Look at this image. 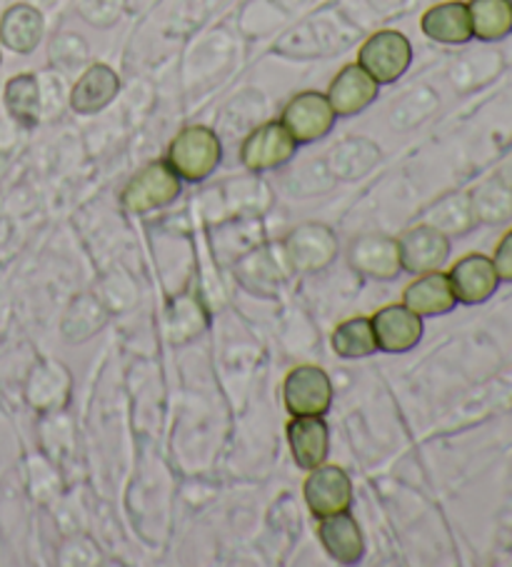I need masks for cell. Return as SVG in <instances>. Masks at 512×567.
Returning a JSON list of instances; mask_svg holds the SVG:
<instances>
[{"instance_id": "1", "label": "cell", "mask_w": 512, "mask_h": 567, "mask_svg": "<svg viewBox=\"0 0 512 567\" xmlns=\"http://www.w3.org/2000/svg\"><path fill=\"white\" fill-rule=\"evenodd\" d=\"M167 165L185 183H203L211 178L223 161V145L215 131L205 125H188L167 145Z\"/></svg>"}, {"instance_id": "2", "label": "cell", "mask_w": 512, "mask_h": 567, "mask_svg": "<svg viewBox=\"0 0 512 567\" xmlns=\"http://www.w3.org/2000/svg\"><path fill=\"white\" fill-rule=\"evenodd\" d=\"M181 175L167 165V161L147 163L127 181L121 193V205L125 213L145 215L171 205L181 195Z\"/></svg>"}, {"instance_id": "3", "label": "cell", "mask_w": 512, "mask_h": 567, "mask_svg": "<svg viewBox=\"0 0 512 567\" xmlns=\"http://www.w3.org/2000/svg\"><path fill=\"white\" fill-rule=\"evenodd\" d=\"M338 256V238L322 223L298 225L283 243V258L293 272H320Z\"/></svg>"}, {"instance_id": "4", "label": "cell", "mask_w": 512, "mask_h": 567, "mask_svg": "<svg viewBox=\"0 0 512 567\" xmlns=\"http://www.w3.org/2000/svg\"><path fill=\"white\" fill-rule=\"evenodd\" d=\"M358 63L376 78L378 85H390L408 73L412 45L400 31H378L362 43Z\"/></svg>"}, {"instance_id": "5", "label": "cell", "mask_w": 512, "mask_h": 567, "mask_svg": "<svg viewBox=\"0 0 512 567\" xmlns=\"http://www.w3.org/2000/svg\"><path fill=\"white\" fill-rule=\"evenodd\" d=\"M335 118H338V115H335L328 95H322L318 91H305L290 97L283 111L280 123L285 125V131L293 135L295 143L308 145L315 141H322L325 135L332 131Z\"/></svg>"}, {"instance_id": "6", "label": "cell", "mask_w": 512, "mask_h": 567, "mask_svg": "<svg viewBox=\"0 0 512 567\" xmlns=\"http://www.w3.org/2000/svg\"><path fill=\"white\" fill-rule=\"evenodd\" d=\"M283 400L288 413L295 415H325L332 405V383L318 365H298L285 375Z\"/></svg>"}, {"instance_id": "7", "label": "cell", "mask_w": 512, "mask_h": 567, "mask_svg": "<svg viewBox=\"0 0 512 567\" xmlns=\"http://www.w3.org/2000/svg\"><path fill=\"white\" fill-rule=\"evenodd\" d=\"M295 148H298V143H295L293 135L285 131V125L278 121H270L258 125V128L243 141L240 161L250 173L278 171L285 163L293 161Z\"/></svg>"}, {"instance_id": "8", "label": "cell", "mask_w": 512, "mask_h": 567, "mask_svg": "<svg viewBox=\"0 0 512 567\" xmlns=\"http://www.w3.org/2000/svg\"><path fill=\"white\" fill-rule=\"evenodd\" d=\"M308 511L318 517H328L335 513L350 511L352 503V483L350 475L338 465H318L313 467L308 481L303 485Z\"/></svg>"}, {"instance_id": "9", "label": "cell", "mask_w": 512, "mask_h": 567, "mask_svg": "<svg viewBox=\"0 0 512 567\" xmlns=\"http://www.w3.org/2000/svg\"><path fill=\"white\" fill-rule=\"evenodd\" d=\"M400 246V262L402 270L412 272V276H426L432 270H442L450 258V238L442 236L432 225L422 223L402 233L398 240Z\"/></svg>"}, {"instance_id": "10", "label": "cell", "mask_w": 512, "mask_h": 567, "mask_svg": "<svg viewBox=\"0 0 512 567\" xmlns=\"http://www.w3.org/2000/svg\"><path fill=\"white\" fill-rule=\"evenodd\" d=\"M448 278L462 306H482L500 288V276L495 266H492V258L482 256V252H470V256L460 258L450 268Z\"/></svg>"}, {"instance_id": "11", "label": "cell", "mask_w": 512, "mask_h": 567, "mask_svg": "<svg viewBox=\"0 0 512 567\" xmlns=\"http://www.w3.org/2000/svg\"><path fill=\"white\" fill-rule=\"evenodd\" d=\"M348 262L352 270L372 280H392L402 270L398 240L382 236V233H368V236L352 240Z\"/></svg>"}, {"instance_id": "12", "label": "cell", "mask_w": 512, "mask_h": 567, "mask_svg": "<svg viewBox=\"0 0 512 567\" xmlns=\"http://www.w3.org/2000/svg\"><path fill=\"white\" fill-rule=\"evenodd\" d=\"M378 91L380 85L376 83V78H372L360 63H350L332 78V83L325 95H328L338 118H350V115L366 111L370 103H376Z\"/></svg>"}, {"instance_id": "13", "label": "cell", "mask_w": 512, "mask_h": 567, "mask_svg": "<svg viewBox=\"0 0 512 567\" xmlns=\"http://www.w3.org/2000/svg\"><path fill=\"white\" fill-rule=\"evenodd\" d=\"M370 320L378 350L382 353H408L422 340V318L406 306L380 308Z\"/></svg>"}, {"instance_id": "14", "label": "cell", "mask_w": 512, "mask_h": 567, "mask_svg": "<svg viewBox=\"0 0 512 567\" xmlns=\"http://www.w3.org/2000/svg\"><path fill=\"white\" fill-rule=\"evenodd\" d=\"M402 306L410 308L420 318H438L455 310L458 298L450 286L448 272L432 270L420 276L418 280H412L402 290Z\"/></svg>"}, {"instance_id": "15", "label": "cell", "mask_w": 512, "mask_h": 567, "mask_svg": "<svg viewBox=\"0 0 512 567\" xmlns=\"http://www.w3.org/2000/svg\"><path fill=\"white\" fill-rule=\"evenodd\" d=\"M73 390V378L71 370L58 360H43L33 368L31 378H28V403L35 410H43V413H53V410H61L68 405Z\"/></svg>"}, {"instance_id": "16", "label": "cell", "mask_w": 512, "mask_h": 567, "mask_svg": "<svg viewBox=\"0 0 512 567\" xmlns=\"http://www.w3.org/2000/svg\"><path fill=\"white\" fill-rule=\"evenodd\" d=\"M288 443L295 465L313 471L328 461L330 430L322 415H295L288 423Z\"/></svg>"}, {"instance_id": "17", "label": "cell", "mask_w": 512, "mask_h": 567, "mask_svg": "<svg viewBox=\"0 0 512 567\" xmlns=\"http://www.w3.org/2000/svg\"><path fill=\"white\" fill-rule=\"evenodd\" d=\"M117 93H121V78L111 65L95 63L78 78L68 103L78 115H95L111 105Z\"/></svg>"}, {"instance_id": "18", "label": "cell", "mask_w": 512, "mask_h": 567, "mask_svg": "<svg viewBox=\"0 0 512 567\" xmlns=\"http://www.w3.org/2000/svg\"><path fill=\"white\" fill-rule=\"evenodd\" d=\"M318 537L328 555L340 565H356L366 555V540H362L360 525L348 511L320 517Z\"/></svg>"}, {"instance_id": "19", "label": "cell", "mask_w": 512, "mask_h": 567, "mask_svg": "<svg viewBox=\"0 0 512 567\" xmlns=\"http://www.w3.org/2000/svg\"><path fill=\"white\" fill-rule=\"evenodd\" d=\"M420 28L430 41L442 45H465L472 41L470 11L468 3H462V0H448V3L428 8Z\"/></svg>"}, {"instance_id": "20", "label": "cell", "mask_w": 512, "mask_h": 567, "mask_svg": "<svg viewBox=\"0 0 512 567\" xmlns=\"http://www.w3.org/2000/svg\"><path fill=\"white\" fill-rule=\"evenodd\" d=\"M45 21L35 6L18 3L11 6L0 18V43L11 48L13 53H33L43 41Z\"/></svg>"}, {"instance_id": "21", "label": "cell", "mask_w": 512, "mask_h": 567, "mask_svg": "<svg viewBox=\"0 0 512 567\" xmlns=\"http://www.w3.org/2000/svg\"><path fill=\"white\" fill-rule=\"evenodd\" d=\"M107 320H111V308L101 298L93 296V292H83L65 310L61 328L63 338L73 346L85 343V340H91L105 328Z\"/></svg>"}, {"instance_id": "22", "label": "cell", "mask_w": 512, "mask_h": 567, "mask_svg": "<svg viewBox=\"0 0 512 567\" xmlns=\"http://www.w3.org/2000/svg\"><path fill=\"white\" fill-rule=\"evenodd\" d=\"M380 161V148L368 138H350L346 143L335 145L328 155V171L332 178L358 181L376 168Z\"/></svg>"}, {"instance_id": "23", "label": "cell", "mask_w": 512, "mask_h": 567, "mask_svg": "<svg viewBox=\"0 0 512 567\" xmlns=\"http://www.w3.org/2000/svg\"><path fill=\"white\" fill-rule=\"evenodd\" d=\"M472 38L498 43L512 35V6L508 0H468Z\"/></svg>"}, {"instance_id": "24", "label": "cell", "mask_w": 512, "mask_h": 567, "mask_svg": "<svg viewBox=\"0 0 512 567\" xmlns=\"http://www.w3.org/2000/svg\"><path fill=\"white\" fill-rule=\"evenodd\" d=\"M235 272H238L243 286L250 292H258V296H273L283 280L280 262L270 256L268 248H255L248 256H243L235 266Z\"/></svg>"}, {"instance_id": "25", "label": "cell", "mask_w": 512, "mask_h": 567, "mask_svg": "<svg viewBox=\"0 0 512 567\" xmlns=\"http://www.w3.org/2000/svg\"><path fill=\"white\" fill-rule=\"evenodd\" d=\"M6 107L18 123L35 125L43 113V91L33 73H21L6 85Z\"/></svg>"}, {"instance_id": "26", "label": "cell", "mask_w": 512, "mask_h": 567, "mask_svg": "<svg viewBox=\"0 0 512 567\" xmlns=\"http://www.w3.org/2000/svg\"><path fill=\"white\" fill-rule=\"evenodd\" d=\"M428 225L440 230L442 236L448 238H460L468 236V233L475 228V213H472V203L468 193H452L448 198L436 203V208L428 215Z\"/></svg>"}, {"instance_id": "27", "label": "cell", "mask_w": 512, "mask_h": 567, "mask_svg": "<svg viewBox=\"0 0 512 567\" xmlns=\"http://www.w3.org/2000/svg\"><path fill=\"white\" fill-rule=\"evenodd\" d=\"M470 203L478 223L502 225L512 220V188H508L498 175L485 183H480L478 188L470 193Z\"/></svg>"}, {"instance_id": "28", "label": "cell", "mask_w": 512, "mask_h": 567, "mask_svg": "<svg viewBox=\"0 0 512 567\" xmlns=\"http://www.w3.org/2000/svg\"><path fill=\"white\" fill-rule=\"evenodd\" d=\"M332 350L342 360H362L376 355L378 343L376 332H372L370 318H350L340 322L332 332Z\"/></svg>"}, {"instance_id": "29", "label": "cell", "mask_w": 512, "mask_h": 567, "mask_svg": "<svg viewBox=\"0 0 512 567\" xmlns=\"http://www.w3.org/2000/svg\"><path fill=\"white\" fill-rule=\"evenodd\" d=\"M165 322L171 343H188V340L201 336L205 322H208V316H205L201 300L188 292V296L175 298L171 306H167Z\"/></svg>"}, {"instance_id": "30", "label": "cell", "mask_w": 512, "mask_h": 567, "mask_svg": "<svg viewBox=\"0 0 512 567\" xmlns=\"http://www.w3.org/2000/svg\"><path fill=\"white\" fill-rule=\"evenodd\" d=\"M51 61L63 71H75L88 61V45L81 35L63 33L58 35L51 45Z\"/></svg>"}, {"instance_id": "31", "label": "cell", "mask_w": 512, "mask_h": 567, "mask_svg": "<svg viewBox=\"0 0 512 567\" xmlns=\"http://www.w3.org/2000/svg\"><path fill=\"white\" fill-rule=\"evenodd\" d=\"M117 11H121V0H81V13L88 23L93 25H111Z\"/></svg>"}, {"instance_id": "32", "label": "cell", "mask_w": 512, "mask_h": 567, "mask_svg": "<svg viewBox=\"0 0 512 567\" xmlns=\"http://www.w3.org/2000/svg\"><path fill=\"white\" fill-rule=\"evenodd\" d=\"M492 266H495L500 282H512V230L500 238L495 252H492Z\"/></svg>"}, {"instance_id": "33", "label": "cell", "mask_w": 512, "mask_h": 567, "mask_svg": "<svg viewBox=\"0 0 512 567\" xmlns=\"http://www.w3.org/2000/svg\"><path fill=\"white\" fill-rule=\"evenodd\" d=\"M498 178L508 185V188H512V155L510 158L500 165V171H498Z\"/></svg>"}, {"instance_id": "34", "label": "cell", "mask_w": 512, "mask_h": 567, "mask_svg": "<svg viewBox=\"0 0 512 567\" xmlns=\"http://www.w3.org/2000/svg\"><path fill=\"white\" fill-rule=\"evenodd\" d=\"M508 3H510V6H512V0H508Z\"/></svg>"}, {"instance_id": "35", "label": "cell", "mask_w": 512, "mask_h": 567, "mask_svg": "<svg viewBox=\"0 0 512 567\" xmlns=\"http://www.w3.org/2000/svg\"><path fill=\"white\" fill-rule=\"evenodd\" d=\"M0 61H3V58H0Z\"/></svg>"}]
</instances>
